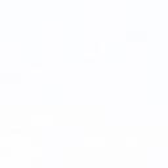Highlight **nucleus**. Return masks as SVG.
Returning <instances> with one entry per match:
<instances>
[]
</instances>
